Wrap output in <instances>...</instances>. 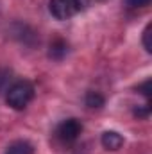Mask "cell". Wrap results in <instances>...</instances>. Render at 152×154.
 <instances>
[{
  "label": "cell",
  "mask_w": 152,
  "mask_h": 154,
  "mask_svg": "<svg viewBox=\"0 0 152 154\" xmlns=\"http://www.w3.org/2000/svg\"><path fill=\"white\" fill-rule=\"evenodd\" d=\"M125 4H127V7L136 9V7H147L150 4V0H125Z\"/></svg>",
  "instance_id": "10"
},
{
  "label": "cell",
  "mask_w": 152,
  "mask_h": 154,
  "mask_svg": "<svg viewBox=\"0 0 152 154\" xmlns=\"http://www.w3.org/2000/svg\"><path fill=\"white\" fill-rule=\"evenodd\" d=\"M9 81H11V70L7 68H0V91H7L9 88Z\"/></svg>",
  "instance_id": "8"
},
{
  "label": "cell",
  "mask_w": 152,
  "mask_h": 154,
  "mask_svg": "<svg viewBox=\"0 0 152 154\" xmlns=\"http://www.w3.org/2000/svg\"><path fill=\"white\" fill-rule=\"evenodd\" d=\"M34 99V86L29 81H16L7 88L5 100L13 109H25Z\"/></svg>",
  "instance_id": "1"
},
{
  "label": "cell",
  "mask_w": 152,
  "mask_h": 154,
  "mask_svg": "<svg viewBox=\"0 0 152 154\" xmlns=\"http://www.w3.org/2000/svg\"><path fill=\"white\" fill-rule=\"evenodd\" d=\"M5 154H34V147L27 140H16L7 147Z\"/></svg>",
  "instance_id": "6"
},
{
  "label": "cell",
  "mask_w": 152,
  "mask_h": 154,
  "mask_svg": "<svg viewBox=\"0 0 152 154\" xmlns=\"http://www.w3.org/2000/svg\"><path fill=\"white\" fill-rule=\"evenodd\" d=\"M81 131H82V125H81V122L75 120V118H66V120H63L57 125V136L65 143L75 142L77 138H79V134H81Z\"/></svg>",
  "instance_id": "3"
},
{
  "label": "cell",
  "mask_w": 152,
  "mask_h": 154,
  "mask_svg": "<svg viewBox=\"0 0 152 154\" xmlns=\"http://www.w3.org/2000/svg\"><path fill=\"white\" fill-rule=\"evenodd\" d=\"M104 97L99 93V91H88L86 93V106L91 108V109H99L104 106Z\"/></svg>",
  "instance_id": "7"
},
{
  "label": "cell",
  "mask_w": 152,
  "mask_h": 154,
  "mask_svg": "<svg viewBox=\"0 0 152 154\" xmlns=\"http://www.w3.org/2000/svg\"><path fill=\"white\" fill-rule=\"evenodd\" d=\"M150 32H152V23H149L143 31V47L147 52H152V43H150Z\"/></svg>",
  "instance_id": "9"
},
{
  "label": "cell",
  "mask_w": 152,
  "mask_h": 154,
  "mask_svg": "<svg viewBox=\"0 0 152 154\" xmlns=\"http://www.w3.org/2000/svg\"><path fill=\"white\" fill-rule=\"evenodd\" d=\"M100 142H102L104 149H108V151H118L123 145V136L120 133H116V131H106L102 134Z\"/></svg>",
  "instance_id": "4"
},
{
  "label": "cell",
  "mask_w": 152,
  "mask_h": 154,
  "mask_svg": "<svg viewBox=\"0 0 152 154\" xmlns=\"http://www.w3.org/2000/svg\"><path fill=\"white\" fill-rule=\"evenodd\" d=\"M48 11L56 20H68L81 11V0H50Z\"/></svg>",
  "instance_id": "2"
},
{
  "label": "cell",
  "mask_w": 152,
  "mask_h": 154,
  "mask_svg": "<svg viewBox=\"0 0 152 154\" xmlns=\"http://www.w3.org/2000/svg\"><path fill=\"white\" fill-rule=\"evenodd\" d=\"M150 84H152L150 79H147V81H145V82H143V84L138 88V90H140V91H141V93L147 97V100H150Z\"/></svg>",
  "instance_id": "11"
},
{
  "label": "cell",
  "mask_w": 152,
  "mask_h": 154,
  "mask_svg": "<svg viewBox=\"0 0 152 154\" xmlns=\"http://www.w3.org/2000/svg\"><path fill=\"white\" fill-rule=\"evenodd\" d=\"M68 54V43L65 41V39L61 38H56L52 43H50V50H48V56L52 57V59H63L65 56Z\"/></svg>",
  "instance_id": "5"
}]
</instances>
